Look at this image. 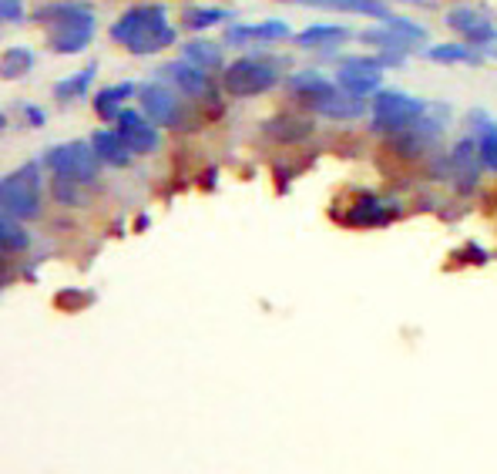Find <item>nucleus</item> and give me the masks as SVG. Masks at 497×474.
Returning <instances> with one entry per match:
<instances>
[{"mask_svg": "<svg viewBox=\"0 0 497 474\" xmlns=\"http://www.w3.org/2000/svg\"><path fill=\"white\" fill-rule=\"evenodd\" d=\"M360 41H363V44H373V48L380 51H403V54H407L414 37H407L403 31H397V27L383 24V27H373V31H363Z\"/></svg>", "mask_w": 497, "mask_h": 474, "instance_id": "nucleus-22", "label": "nucleus"}, {"mask_svg": "<svg viewBox=\"0 0 497 474\" xmlns=\"http://www.w3.org/2000/svg\"><path fill=\"white\" fill-rule=\"evenodd\" d=\"M266 135L276 138V142H303L313 135V121L296 118V115H276V118L266 121Z\"/></svg>", "mask_w": 497, "mask_h": 474, "instance_id": "nucleus-18", "label": "nucleus"}, {"mask_svg": "<svg viewBox=\"0 0 497 474\" xmlns=\"http://www.w3.org/2000/svg\"><path fill=\"white\" fill-rule=\"evenodd\" d=\"M0 195H4V215L37 219L41 215V168H37V162H27L24 168H17L4 178Z\"/></svg>", "mask_w": 497, "mask_h": 474, "instance_id": "nucleus-4", "label": "nucleus"}, {"mask_svg": "<svg viewBox=\"0 0 497 474\" xmlns=\"http://www.w3.org/2000/svg\"><path fill=\"white\" fill-rule=\"evenodd\" d=\"M131 95H135V84H131V81H121V84H111V88H101V91L95 95V111L105 121H118L121 105H125V98H131Z\"/></svg>", "mask_w": 497, "mask_h": 474, "instance_id": "nucleus-19", "label": "nucleus"}, {"mask_svg": "<svg viewBox=\"0 0 497 474\" xmlns=\"http://www.w3.org/2000/svg\"><path fill=\"white\" fill-rule=\"evenodd\" d=\"M78 178L64 175V172H54V178H51V195L61 202V205H78Z\"/></svg>", "mask_w": 497, "mask_h": 474, "instance_id": "nucleus-29", "label": "nucleus"}, {"mask_svg": "<svg viewBox=\"0 0 497 474\" xmlns=\"http://www.w3.org/2000/svg\"><path fill=\"white\" fill-rule=\"evenodd\" d=\"M481 166L484 162H481V152H477V138H461L447 155V175L454 182V189L464 192V195L477 189Z\"/></svg>", "mask_w": 497, "mask_h": 474, "instance_id": "nucleus-7", "label": "nucleus"}, {"mask_svg": "<svg viewBox=\"0 0 497 474\" xmlns=\"http://www.w3.org/2000/svg\"><path fill=\"white\" fill-rule=\"evenodd\" d=\"M98 152L91 142H71V145H58L44 155V166L51 172H64V175L78 178L81 185H91L98 182Z\"/></svg>", "mask_w": 497, "mask_h": 474, "instance_id": "nucleus-6", "label": "nucleus"}, {"mask_svg": "<svg viewBox=\"0 0 497 474\" xmlns=\"http://www.w3.org/2000/svg\"><path fill=\"white\" fill-rule=\"evenodd\" d=\"M471 125H474V138H477V152L484 168L497 172V121H491L484 111H471Z\"/></svg>", "mask_w": 497, "mask_h": 474, "instance_id": "nucleus-15", "label": "nucleus"}, {"mask_svg": "<svg viewBox=\"0 0 497 474\" xmlns=\"http://www.w3.org/2000/svg\"><path fill=\"white\" fill-rule=\"evenodd\" d=\"M162 81H168L175 91H182V95L199 98V101H212L215 98V88H212L209 71L199 68V64H192L189 58L165 64V68H162Z\"/></svg>", "mask_w": 497, "mask_h": 474, "instance_id": "nucleus-8", "label": "nucleus"}, {"mask_svg": "<svg viewBox=\"0 0 497 474\" xmlns=\"http://www.w3.org/2000/svg\"><path fill=\"white\" fill-rule=\"evenodd\" d=\"M34 17L41 24H51V51L54 54H78L95 37V14L81 4H68V0L48 4V7H37Z\"/></svg>", "mask_w": 497, "mask_h": 474, "instance_id": "nucleus-2", "label": "nucleus"}, {"mask_svg": "<svg viewBox=\"0 0 497 474\" xmlns=\"http://www.w3.org/2000/svg\"><path fill=\"white\" fill-rule=\"evenodd\" d=\"M95 74H98V64H88L81 74L58 81L54 84V98H61V101H71V98L88 95V88H91V81H95Z\"/></svg>", "mask_w": 497, "mask_h": 474, "instance_id": "nucleus-25", "label": "nucleus"}, {"mask_svg": "<svg viewBox=\"0 0 497 474\" xmlns=\"http://www.w3.org/2000/svg\"><path fill=\"white\" fill-rule=\"evenodd\" d=\"M444 21H447V27H454L467 44H474V48L497 44V27L491 24V17H484V14L474 11V7H454V11H447Z\"/></svg>", "mask_w": 497, "mask_h": 474, "instance_id": "nucleus-9", "label": "nucleus"}, {"mask_svg": "<svg viewBox=\"0 0 497 474\" xmlns=\"http://www.w3.org/2000/svg\"><path fill=\"white\" fill-rule=\"evenodd\" d=\"M0 68H4V78H7V81H11V78H24V74L34 68V54L27 48H7Z\"/></svg>", "mask_w": 497, "mask_h": 474, "instance_id": "nucleus-26", "label": "nucleus"}, {"mask_svg": "<svg viewBox=\"0 0 497 474\" xmlns=\"http://www.w3.org/2000/svg\"><path fill=\"white\" fill-rule=\"evenodd\" d=\"M424 115L427 105L420 98H410L403 95V91H377L370 128L380 131V135H403L407 128H414Z\"/></svg>", "mask_w": 497, "mask_h": 474, "instance_id": "nucleus-3", "label": "nucleus"}, {"mask_svg": "<svg viewBox=\"0 0 497 474\" xmlns=\"http://www.w3.org/2000/svg\"><path fill=\"white\" fill-rule=\"evenodd\" d=\"M185 58L192 61V64H199V68H205V71H219L222 68V48L215 44V41H189L185 44Z\"/></svg>", "mask_w": 497, "mask_h": 474, "instance_id": "nucleus-23", "label": "nucleus"}, {"mask_svg": "<svg viewBox=\"0 0 497 474\" xmlns=\"http://www.w3.org/2000/svg\"><path fill=\"white\" fill-rule=\"evenodd\" d=\"M24 11H21V0H4V21L14 24V21H21Z\"/></svg>", "mask_w": 497, "mask_h": 474, "instance_id": "nucleus-32", "label": "nucleus"}, {"mask_svg": "<svg viewBox=\"0 0 497 474\" xmlns=\"http://www.w3.org/2000/svg\"><path fill=\"white\" fill-rule=\"evenodd\" d=\"M61 309H68V313H78V309L91 307L95 303V293H78V289H61L58 297H54Z\"/></svg>", "mask_w": 497, "mask_h": 474, "instance_id": "nucleus-30", "label": "nucleus"}, {"mask_svg": "<svg viewBox=\"0 0 497 474\" xmlns=\"http://www.w3.org/2000/svg\"><path fill=\"white\" fill-rule=\"evenodd\" d=\"M118 131L135 155H152L155 148H158V142H162V138H158V125H155L145 111H121Z\"/></svg>", "mask_w": 497, "mask_h": 474, "instance_id": "nucleus-11", "label": "nucleus"}, {"mask_svg": "<svg viewBox=\"0 0 497 474\" xmlns=\"http://www.w3.org/2000/svg\"><path fill=\"white\" fill-rule=\"evenodd\" d=\"M313 7H330V11H346V14H363V17H377L380 24H387L393 11L383 0H306Z\"/></svg>", "mask_w": 497, "mask_h": 474, "instance_id": "nucleus-17", "label": "nucleus"}, {"mask_svg": "<svg viewBox=\"0 0 497 474\" xmlns=\"http://www.w3.org/2000/svg\"><path fill=\"white\" fill-rule=\"evenodd\" d=\"M313 111L316 115H326V118H340V121H346V118H356V115H363V98H356V95H350V91H333V95H326V98H320V101H313Z\"/></svg>", "mask_w": 497, "mask_h": 474, "instance_id": "nucleus-16", "label": "nucleus"}, {"mask_svg": "<svg viewBox=\"0 0 497 474\" xmlns=\"http://www.w3.org/2000/svg\"><path fill=\"white\" fill-rule=\"evenodd\" d=\"M350 31L346 27H336V24H313L306 27L303 34H296V44L303 51H313V48H330V44H340L346 41Z\"/></svg>", "mask_w": 497, "mask_h": 474, "instance_id": "nucleus-21", "label": "nucleus"}, {"mask_svg": "<svg viewBox=\"0 0 497 474\" xmlns=\"http://www.w3.org/2000/svg\"><path fill=\"white\" fill-rule=\"evenodd\" d=\"M393 215H397V209H393V205H387V202L363 199V202H356L353 209H350L346 223H350V225H387Z\"/></svg>", "mask_w": 497, "mask_h": 474, "instance_id": "nucleus-20", "label": "nucleus"}, {"mask_svg": "<svg viewBox=\"0 0 497 474\" xmlns=\"http://www.w3.org/2000/svg\"><path fill=\"white\" fill-rule=\"evenodd\" d=\"M279 84V71L276 64L259 58H239L229 68H222V88L232 98H256L273 91Z\"/></svg>", "mask_w": 497, "mask_h": 474, "instance_id": "nucleus-5", "label": "nucleus"}, {"mask_svg": "<svg viewBox=\"0 0 497 474\" xmlns=\"http://www.w3.org/2000/svg\"><path fill=\"white\" fill-rule=\"evenodd\" d=\"M4 250L7 252H24L31 246V236H27V229L21 225V219H14V215H4Z\"/></svg>", "mask_w": 497, "mask_h": 474, "instance_id": "nucleus-27", "label": "nucleus"}, {"mask_svg": "<svg viewBox=\"0 0 497 474\" xmlns=\"http://www.w3.org/2000/svg\"><path fill=\"white\" fill-rule=\"evenodd\" d=\"M91 145H95L98 158L105 162V166H115V168H125L131 162V148L128 142L121 138V131H95L91 135Z\"/></svg>", "mask_w": 497, "mask_h": 474, "instance_id": "nucleus-14", "label": "nucleus"}, {"mask_svg": "<svg viewBox=\"0 0 497 474\" xmlns=\"http://www.w3.org/2000/svg\"><path fill=\"white\" fill-rule=\"evenodd\" d=\"M430 61H440V64H477V51L474 44H434L427 51Z\"/></svg>", "mask_w": 497, "mask_h": 474, "instance_id": "nucleus-24", "label": "nucleus"}, {"mask_svg": "<svg viewBox=\"0 0 497 474\" xmlns=\"http://www.w3.org/2000/svg\"><path fill=\"white\" fill-rule=\"evenodd\" d=\"M175 27H168L165 7L162 4H142V7H131L111 24V41L128 48L131 54H155V51L175 44Z\"/></svg>", "mask_w": 497, "mask_h": 474, "instance_id": "nucleus-1", "label": "nucleus"}, {"mask_svg": "<svg viewBox=\"0 0 497 474\" xmlns=\"http://www.w3.org/2000/svg\"><path fill=\"white\" fill-rule=\"evenodd\" d=\"M142 111L158 125V128H178L182 121V105H178L175 91H168L165 84H145L138 91Z\"/></svg>", "mask_w": 497, "mask_h": 474, "instance_id": "nucleus-10", "label": "nucleus"}, {"mask_svg": "<svg viewBox=\"0 0 497 474\" xmlns=\"http://www.w3.org/2000/svg\"><path fill=\"white\" fill-rule=\"evenodd\" d=\"M225 17H229V11H222V7H192V11H185V27L205 31V27L222 24Z\"/></svg>", "mask_w": 497, "mask_h": 474, "instance_id": "nucleus-28", "label": "nucleus"}, {"mask_svg": "<svg viewBox=\"0 0 497 474\" xmlns=\"http://www.w3.org/2000/svg\"><path fill=\"white\" fill-rule=\"evenodd\" d=\"M286 88H289V91H293L303 105H313V101H320V98H326V95L336 91V84H333L330 78H323L320 71L293 74V78H286Z\"/></svg>", "mask_w": 497, "mask_h": 474, "instance_id": "nucleus-13", "label": "nucleus"}, {"mask_svg": "<svg viewBox=\"0 0 497 474\" xmlns=\"http://www.w3.org/2000/svg\"><path fill=\"white\" fill-rule=\"evenodd\" d=\"M289 37V24L286 21H266V24H242V27H229L225 31V41L229 44H252V41H262V44H269V41H283Z\"/></svg>", "mask_w": 497, "mask_h": 474, "instance_id": "nucleus-12", "label": "nucleus"}, {"mask_svg": "<svg viewBox=\"0 0 497 474\" xmlns=\"http://www.w3.org/2000/svg\"><path fill=\"white\" fill-rule=\"evenodd\" d=\"M21 111L27 115V125H31V128H41L44 118H48V115H44V108H37V105H21Z\"/></svg>", "mask_w": 497, "mask_h": 474, "instance_id": "nucleus-31", "label": "nucleus"}]
</instances>
